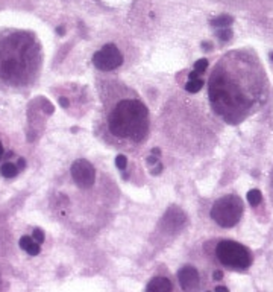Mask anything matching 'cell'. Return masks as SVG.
<instances>
[{"instance_id":"1","label":"cell","mask_w":273,"mask_h":292,"mask_svg":"<svg viewBox=\"0 0 273 292\" xmlns=\"http://www.w3.org/2000/svg\"><path fill=\"white\" fill-rule=\"evenodd\" d=\"M261 86L252 79L231 73V70L218 64L210 79L208 96L212 108L226 122H242L255 107Z\"/></svg>"},{"instance_id":"2","label":"cell","mask_w":273,"mask_h":292,"mask_svg":"<svg viewBox=\"0 0 273 292\" xmlns=\"http://www.w3.org/2000/svg\"><path fill=\"white\" fill-rule=\"evenodd\" d=\"M35 37L23 31L0 35V86L28 87L38 75L41 51Z\"/></svg>"},{"instance_id":"3","label":"cell","mask_w":273,"mask_h":292,"mask_svg":"<svg viewBox=\"0 0 273 292\" xmlns=\"http://www.w3.org/2000/svg\"><path fill=\"white\" fill-rule=\"evenodd\" d=\"M108 125L111 134L116 137L140 142L149 131V110L142 101H120L110 114Z\"/></svg>"},{"instance_id":"4","label":"cell","mask_w":273,"mask_h":292,"mask_svg":"<svg viewBox=\"0 0 273 292\" xmlns=\"http://www.w3.org/2000/svg\"><path fill=\"white\" fill-rule=\"evenodd\" d=\"M216 257L218 263L236 271H244L254 262L249 248H246L244 245L236 240H228V239L220 240L216 245Z\"/></svg>"},{"instance_id":"5","label":"cell","mask_w":273,"mask_h":292,"mask_svg":"<svg viewBox=\"0 0 273 292\" xmlns=\"http://www.w3.org/2000/svg\"><path fill=\"white\" fill-rule=\"evenodd\" d=\"M243 210H244L243 201L237 195H226L214 202L211 208V218L220 227L231 228L240 222Z\"/></svg>"},{"instance_id":"6","label":"cell","mask_w":273,"mask_h":292,"mask_svg":"<svg viewBox=\"0 0 273 292\" xmlns=\"http://www.w3.org/2000/svg\"><path fill=\"white\" fill-rule=\"evenodd\" d=\"M94 66L102 72H110L122 66L123 57L117 46L114 45H105L100 51H98L93 57Z\"/></svg>"},{"instance_id":"7","label":"cell","mask_w":273,"mask_h":292,"mask_svg":"<svg viewBox=\"0 0 273 292\" xmlns=\"http://www.w3.org/2000/svg\"><path fill=\"white\" fill-rule=\"evenodd\" d=\"M72 177L79 187L88 189L96 181V171L88 160L79 158L72 164Z\"/></svg>"},{"instance_id":"8","label":"cell","mask_w":273,"mask_h":292,"mask_svg":"<svg viewBox=\"0 0 273 292\" xmlns=\"http://www.w3.org/2000/svg\"><path fill=\"white\" fill-rule=\"evenodd\" d=\"M176 277H178V281L184 292H194L199 287L200 277H199V272L194 266H190V265L182 266L178 271Z\"/></svg>"},{"instance_id":"9","label":"cell","mask_w":273,"mask_h":292,"mask_svg":"<svg viewBox=\"0 0 273 292\" xmlns=\"http://www.w3.org/2000/svg\"><path fill=\"white\" fill-rule=\"evenodd\" d=\"M146 292H173V283L168 277L156 275L148 283Z\"/></svg>"},{"instance_id":"10","label":"cell","mask_w":273,"mask_h":292,"mask_svg":"<svg viewBox=\"0 0 273 292\" xmlns=\"http://www.w3.org/2000/svg\"><path fill=\"white\" fill-rule=\"evenodd\" d=\"M18 245L23 251L29 256H38L40 251H41V243H38L32 236H22L20 240H18Z\"/></svg>"},{"instance_id":"11","label":"cell","mask_w":273,"mask_h":292,"mask_svg":"<svg viewBox=\"0 0 273 292\" xmlns=\"http://www.w3.org/2000/svg\"><path fill=\"white\" fill-rule=\"evenodd\" d=\"M18 172H20L18 166L14 163H5L2 168H0V174H2L4 178H14V177H17Z\"/></svg>"},{"instance_id":"12","label":"cell","mask_w":273,"mask_h":292,"mask_svg":"<svg viewBox=\"0 0 273 292\" xmlns=\"http://www.w3.org/2000/svg\"><path fill=\"white\" fill-rule=\"evenodd\" d=\"M232 22H234V19L231 16H218V17L211 20V25L214 28H220L222 29V28H228L230 25H232Z\"/></svg>"},{"instance_id":"13","label":"cell","mask_w":273,"mask_h":292,"mask_svg":"<svg viewBox=\"0 0 273 292\" xmlns=\"http://www.w3.org/2000/svg\"><path fill=\"white\" fill-rule=\"evenodd\" d=\"M202 86H204V81L200 79V78H198V79H190L187 84H186V90L188 92V93H198L200 89H202Z\"/></svg>"},{"instance_id":"14","label":"cell","mask_w":273,"mask_h":292,"mask_svg":"<svg viewBox=\"0 0 273 292\" xmlns=\"http://www.w3.org/2000/svg\"><path fill=\"white\" fill-rule=\"evenodd\" d=\"M261 199H262V195H261V192L258 189H252V190L248 192V202L250 205H254V207L258 205L261 202Z\"/></svg>"},{"instance_id":"15","label":"cell","mask_w":273,"mask_h":292,"mask_svg":"<svg viewBox=\"0 0 273 292\" xmlns=\"http://www.w3.org/2000/svg\"><path fill=\"white\" fill-rule=\"evenodd\" d=\"M217 37L222 41H228V40H231V37H232V31L230 28H222V29L217 31Z\"/></svg>"},{"instance_id":"16","label":"cell","mask_w":273,"mask_h":292,"mask_svg":"<svg viewBox=\"0 0 273 292\" xmlns=\"http://www.w3.org/2000/svg\"><path fill=\"white\" fill-rule=\"evenodd\" d=\"M206 67H208V60H205V58H202V60H199V61L194 63V70L198 73H200V75L206 70Z\"/></svg>"},{"instance_id":"17","label":"cell","mask_w":273,"mask_h":292,"mask_svg":"<svg viewBox=\"0 0 273 292\" xmlns=\"http://www.w3.org/2000/svg\"><path fill=\"white\" fill-rule=\"evenodd\" d=\"M116 166L118 169H126V166H128V158L124 155H117L116 157Z\"/></svg>"},{"instance_id":"18","label":"cell","mask_w":273,"mask_h":292,"mask_svg":"<svg viewBox=\"0 0 273 292\" xmlns=\"http://www.w3.org/2000/svg\"><path fill=\"white\" fill-rule=\"evenodd\" d=\"M32 237L38 242V243H42L44 242V239H46V236H44V231L42 230H40V228H35L34 230V233H32Z\"/></svg>"},{"instance_id":"19","label":"cell","mask_w":273,"mask_h":292,"mask_svg":"<svg viewBox=\"0 0 273 292\" xmlns=\"http://www.w3.org/2000/svg\"><path fill=\"white\" fill-rule=\"evenodd\" d=\"M212 278H214L216 281L222 280V278H223V272H222L220 269H216V271H214V274H212Z\"/></svg>"},{"instance_id":"20","label":"cell","mask_w":273,"mask_h":292,"mask_svg":"<svg viewBox=\"0 0 273 292\" xmlns=\"http://www.w3.org/2000/svg\"><path fill=\"white\" fill-rule=\"evenodd\" d=\"M146 161H148V164H149V166H152V164H155V163L158 161V157L152 154V155H149V157H148V160H146Z\"/></svg>"},{"instance_id":"21","label":"cell","mask_w":273,"mask_h":292,"mask_svg":"<svg viewBox=\"0 0 273 292\" xmlns=\"http://www.w3.org/2000/svg\"><path fill=\"white\" fill-rule=\"evenodd\" d=\"M162 169H164V168H162V164H158L156 168L152 171V174H154V175H158V174H161V172H162Z\"/></svg>"},{"instance_id":"22","label":"cell","mask_w":273,"mask_h":292,"mask_svg":"<svg viewBox=\"0 0 273 292\" xmlns=\"http://www.w3.org/2000/svg\"><path fill=\"white\" fill-rule=\"evenodd\" d=\"M216 292H230V289H228L226 286H217L216 287Z\"/></svg>"},{"instance_id":"23","label":"cell","mask_w":273,"mask_h":292,"mask_svg":"<svg viewBox=\"0 0 273 292\" xmlns=\"http://www.w3.org/2000/svg\"><path fill=\"white\" fill-rule=\"evenodd\" d=\"M60 104H61V107H64V108L68 107V101H67L66 98H61V99H60Z\"/></svg>"},{"instance_id":"24","label":"cell","mask_w":273,"mask_h":292,"mask_svg":"<svg viewBox=\"0 0 273 292\" xmlns=\"http://www.w3.org/2000/svg\"><path fill=\"white\" fill-rule=\"evenodd\" d=\"M199 75H200V73H198L196 70H193L188 76H190V79H198V78H199Z\"/></svg>"},{"instance_id":"25","label":"cell","mask_w":273,"mask_h":292,"mask_svg":"<svg viewBox=\"0 0 273 292\" xmlns=\"http://www.w3.org/2000/svg\"><path fill=\"white\" fill-rule=\"evenodd\" d=\"M152 154L158 157V155H161V149H160V148H154V149H152Z\"/></svg>"},{"instance_id":"26","label":"cell","mask_w":273,"mask_h":292,"mask_svg":"<svg viewBox=\"0 0 273 292\" xmlns=\"http://www.w3.org/2000/svg\"><path fill=\"white\" fill-rule=\"evenodd\" d=\"M202 48H205V51H210L212 48V45L211 43H202Z\"/></svg>"},{"instance_id":"27","label":"cell","mask_w":273,"mask_h":292,"mask_svg":"<svg viewBox=\"0 0 273 292\" xmlns=\"http://www.w3.org/2000/svg\"><path fill=\"white\" fill-rule=\"evenodd\" d=\"M56 32H58L60 35H64V32H66V29H64L62 26H60V28H56Z\"/></svg>"},{"instance_id":"28","label":"cell","mask_w":273,"mask_h":292,"mask_svg":"<svg viewBox=\"0 0 273 292\" xmlns=\"http://www.w3.org/2000/svg\"><path fill=\"white\" fill-rule=\"evenodd\" d=\"M4 154H5V151H4V146H2V142H0V160H2V157H4Z\"/></svg>"},{"instance_id":"29","label":"cell","mask_w":273,"mask_h":292,"mask_svg":"<svg viewBox=\"0 0 273 292\" xmlns=\"http://www.w3.org/2000/svg\"><path fill=\"white\" fill-rule=\"evenodd\" d=\"M270 60L273 61V54H270Z\"/></svg>"},{"instance_id":"30","label":"cell","mask_w":273,"mask_h":292,"mask_svg":"<svg viewBox=\"0 0 273 292\" xmlns=\"http://www.w3.org/2000/svg\"><path fill=\"white\" fill-rule=\"evenodd\" d=\"M0 283H2V278H0Z\"/></svg>"},{"instance_id":"31","label":"cell","mask_w":273,"mask_h":292,"mask_svg":"<svg viewBox=\"0 0 273 292\" xmlns=\"http://www.w3.org/2000/svg\"><path fill=\"white\" fill-rule=\"evenodd\" d=\"M206 292H210V290H206Z\"/></svg>"}]
</instances>
